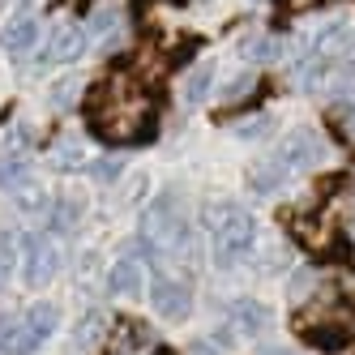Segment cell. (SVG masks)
I'll return each instance as SVG.
<instances>
[{
	"instance_id": "obj_1",
	"label": "cell",
	"mask_w": 355,
	"mask_h": 355,
	"mask_svg": "<svg viewBox=\"0 0 355 355\" xmlns=\"http://www.w3.org/2000/svg\"><path fill=\"white\" fill-rule=\"evenodd\" d=\"M321 159H325V141H321V133H313V129H295L270 159H261L257 167L248 171V189H252V193H274L291 171H300V167H317Z\"/></svg>"
},
{
	"instance_id": "obj_2",
	"label": "cell",
	"mask_w": 355,
	"mask_h": 355,
	"mask_svg": "<svg viewBox=\"0 0 355 355\" xmlns=\"http://www.w3.org/2000/svg\"><path fill=\"white\" fill-rule=\"evenodd\" d=\"M201 223H206L210 252H214L218 266H236L252 248V240H257V223H252V214L244 206H236V201H214V206H206Z\"/></svg>"
},
{
	"instance_id": "obj_3",
	"label": "cell",
	"mask_w": 355,
	"mask_h": 355,
	"mask_svg": "<svg viewBox=\"0 0 355 355\" xmlns=\"http://www.w3.org/2000/svg\"><path fill=\"white\" fill-rule=\"evenodd\" d=\"M141 240H146V248L155 252V257H163V261L189 248V218H184L180 201H175L171 193L146 206V214H141Z\"/></svg>"
},
{
	"instance_id": "obj_4",
	"label": "cell",
	"mask_w": 355,
	"mask_h": 355,
	"mask_svg": "<svg viewBox=\"0 0 355 355\" xmlns=\"http://www.w3.org/2000/svg\"><path fill=\"white\" fill-rule=\"evenodd\" d=\"M150 304L163 321H184L189 309H193V283L184 274H171V270H159L155 283H150Z\"/></svg>"
},
{
	"instance_id": "obj_5",
	"label": "cell",
	"mask_w": 355,
	"mask_h": 355,
	"mask_svg": "<svg viewBox=\"0 0 355 355\" xmlns=\"http://www.w3.org/2000/svg\"><path fill=\"white\" fill-rule=\"evenodd\" d=\"M64 266V252L52 236H31L26 240V252H21V278H26L31 287H47L52 278L60 274Z\"/></svg>"
},
{
	"instance_id": "obj_6",
	"label": "cell",
	"mask_w": 355,
	"mask_h": 355,
	"mask_svg": "<svg viewBox=\"0 0 355 355\" xmlns=\"http://www.w3.org/2000/svg\"><path fill=\"white\" fill-rule=\"evenodd\" d=\"M86 52V31L78 21H56L43 43V64H73Z\"/></svg>"
},
{
	"instance_id": "obj_7",
	"label": "cell",
	"mask_w": 355,
	"mask_h": 355,
	"mask_svg": "<svg viewBox=\"0 0 355 355\" xmlns=\"http://www.w3.org/2000/svg\"><path fill=\"white\" fill-rule=\"evenodd\" d=\"M21 325H26V343H31V351H39L47 338L56 334V325H60L56 304H31V309L21 313Z\"/></svg>"
},
{
	"instance_id": "obj_8",
	"label": "cell",
	"mask_w": 355,
	"mask_h": 355,
	"mask_svg": "<svg viewBox=\"0 0 355 355\" xmlns=\"http://www.w3.org/2000/svg\"><path fill=\"white\" fill-rule=\"evenodd\" d=\"M141 287H146V274H141V266H137L133 257H120V261L107 270V291H112V295L137 300V295H141Z\"/></svg>"
},
{
	"instance_id": "obj_9",
	"label": "cell",
	"mask_w": 355,
	"mask_h": 355,
	"mask_svg": "<svg viewBox=\"0 0 355 355\" xmlns=\"http://www.w3.org/2000/svg\"><path fill=\"white\" fill-rule=\"evenodd\" d=\"M270 321H274V313L266 309V304H257V300H236L232 304V325L240 329V334H248V338L266 334Z\"/></svg>"
},
{
	"instance_id": "obj_10",
	"label": "cell",
	"mask_w": 355,
	"mask_h": 355,
	"mask_svg": "<svg viewBox=\"0 0 355 355\" xmlns=\"http://www.w3.org/2000/svg\"><path fill=\"white\" fill-rule=\"evenodd\" d=\"M103 338H107V317H103V313H86V317L78 321V329H73L69 355H90L94 347H103Z\"/></svg>"
},
{
	"instance_id": "obj_11",
	"label": "cell",
	"mask_w": 355,
	"mask_h": 355,
	"mask_svg": "<svg viewBox=\"0 0 355 355\" xmlns=\"http://www.w3.org/2000/svg\"><path fill=\"white\" fill-rule=\"evenodd\" d=\"M35 39H39V26H35V17H17V21H9V26L0 31V47H5L9 56H21V52H31V47H35Z\"/></svg>"
},
{
	"instance_id": "obj_12",
	"label": "cell",
	"mask_w": 355,
	"mask_h": 355,
	"mask_svg": "<svg viewBox=\"0 0 355 355\" xmlns=\"http://www.w3.org/2000/svg\"><path fill=\"white\" fill-rule=\"evenodd\" d=\"M0 355H31L21 313H0Z\"/></svg>"
},
{
	"instance_id": "obj_13",
	"label": "cell",
	"mask_w": 355,
	"mask_h": 355,
	"mask_svg": "<svg viewBox=\"0 0 355 355\" xmlns=\"http://www.w3.org/2000/svg\"><path fill=\"white\" fill-rule=\"evenodd\" d=\"M304 334H309V343L321 347V351H343L347 347V329L343 325H309Z\"/></svg>"
},
{
	"instance_id": "obj_14",
	"label": "cell",
	"mask_w": 355,
	"mask_h": 355,
	"mask_svg": "<svg viewBox=\"0 0 355 355\" xmlns=\"http://www.w3.org/2000/svg\"><path fill=\"white\" fill-rule=\"evenodd\" d=\"M120 21H124L120 9H116V5H103V9H94V13H90V31H94L98 39H107V43H112V39L120 35Z\"/></svg>"
},
{
	"instance_id": "obj_15",
	"label": "cell",
	"mask_w": 355,
	"mask_h": 355,
	"mask_svg": "<svg viewBox=\"0 0 355 355\" xmlns=\"http://www.w3.org/2000/svg\"><path fill=\"white\" fill-rule=\"evenodd\" d=\"M210 82H214V69L210 64H197L189 78H184V103H201L206 90H210Z\"/></svg>"
},
{
	"instance_id": "obj_16",
	"label": "cell",
	"mask_w": 355,
	"mask_h": 355,
	"mask_svg": "<svg viewBox=\"0 0 355 355\" xmlns=\"http://www.w3.org/2000/svg\"><path fill=\"white\" fill-rule=\"evenodd\" d=\"M82 159H86V155H82V146H78V141H69V137H64V141H56V150H52V163H56L60 171L82 167Z\"/></svg>"
},
{
	"instance_id": "obj_17",
	"label": "cell",
	"mask_w": 355,
	"mask_h": 355,
	"mask_svg": "<svg viewBox=\"0 0 355 355\" xmlns=\"http://www.w3.org/2000/svg\"><path fill=\"white\" fill-rule=\"evenodd\" d=\"M116 329H120V347H124V351H137V347L150 343V329H146L141 321H120Z\"/></svg>"
},
{
	"instance_id": "obj_18",
	"label": "cell",
	"mask_w": 355,
	"mask_h": 355,
	"mask_svg": "<svg viewBox=\"0 0 355 355\" xmlns=\"http://www.w3.org/2000/svg\"><path fill=\"white\" fill-rule=\"evenodd\" d=\"M26 175H31V167L21 163V159H0V189H17V184H26Z\"/></svg>"
},
{
	"instance_id": "obj_19",
	"label": "cell",
	"mask_w": 355,
	"mask_h": 355,
	"mask_svg": "<svg viewBox=\"0 0 355 355\" xmlns=\"http://www.w3.org/2000/svg\"><path fill=\"white\" fill-rule=\"evenodd\" d=\"M82 210H86V206H82V201H78V197H60V206H56V214H52V223H56V227H73V223H78V218H82Z\"/></svg>"
},
{
	"instance_id": "obj_20",
	"label": "cell",
	"mask_w": 355,
	"mask_h": 355,
	"mask_svg": "<svg viewBox=\"0 0 355 355\" xmlns=\"http://www.w3.org/2000/svg\"><path fill=\"white\" fill-rule=\"evenodd\" d=\"M120 159H94L90 163V175H94V180H103V184H112V180H120Z\"/></svg>"
},
{
	"instance_id": "obj_21",
	"label": "cell",
	"mask_w": 355,
	"mask_h": 355,
	"mask_svg": "<svg viewBox=\"0 0 355 355\" xmlns=\"http://www.w3.org/2000/svg\"><path fill=\"white\" fill-rule=\"evenodd\" d=\"M274 52H278L274 39H248V43H244V56H248V60H266V56H274Z\"/></svg>"
},
{
	"instance_id": "obj_22",
	"label": "cell",
	"mask_w": 355,
	"mask_h": 355,
	"mask_svg": "<svg viewBox=\"0 0 355 355\" xmlns=\"http://www.w3.org/2000/svg\"><path fill=\"white\" fill-rule=\"evenodd\" d=\"M78 90H82V82H78V78H69V82H60V86L52 90V94H56V98H52V103H56V107H64V103H73V94H78Z\"/></svg>"
},
{
	"instance_id": "obj_23",
	"label": "cell",
	"mask_w": 355,
	"mask_h": 355,
	"mask_svg": "<svg viewBox=\"0 0 355 355\" xmlns=\"http://www.w3.org/2000/svg\"><path fill=\"white\" fill-rule=\"evenodd\" d=\"M261 129H270V116H252V120L236 124V133H240V137H261Z\"/></svg>"
},
{
	"instance_id": "obj_24",
	"label": "cell",
	"mask_w": 355,
	"mask_h": 355,
	"mask_svg": "<svg viewBox=\"0 0 355 355\" xmlns=\"http://www.w3.org/2000/svg\"><path fill=\"white\" fill-rule=\"evenodd\" d=\"M338 120H343V129H347V137H355V94H351L347 103L338 107Z\"/></svg>"
},
{
	"instance_id": "obj_25",
	"label": "cell",
	"mask_w": 355,
	"mask_h": 355,
	"mask_svg": "<svg viewBox=\"0 0 355 355\" xmlns=\"http://www.w3.org/2000/svg\"><path fill=\"white\" fill-rule=\"evenodd\" d=\"M244 90H252V73H244V78H236L232 86H227V98H240Z\"/></svg>"
},
{
	"instance_id": "obj_26",
	"label": "cell",
	"mask_w": 355,
	"mask_h": 355,
	"mask_svg": "<svg viewBox=\"0 0 355 355\" xmlns=\"http://www.w3.org/2000/svg\"><path fill=\"white\" fill-rule=\"evenodd\" d=\"M9 244H0V283H5V278H9Z\"/></svg>"
},
{
	"instance_id": "obj_27",
	"label": "cell",
	"mask_w": 355,
	"mask_h": 355,
	"mask_svg": "<svg viewBox=\"0 0 355 355\" xmlns=\"http://www.w3.org/2000/svg\"><path fill=\"white\" fill-rule=\"evenodd\" d=\"M189 355H223V351H218V347H210V343H193V347H189Z\"/></svg>"
},
{
	"instance_id": "obj_28",
	"label": "cell",
	"mask_w": 355,
	"mask_h": 355,
	"mask_svg": "<svg viewBox=\"0 0 355 355\" xmlns=\"http://www.w3.org/2000/svg\"><path fill=\"white\" fill-rule=\"evenodd\" d=\"M266 355H291V351H266Z\"/></svg>"
},
{
	"instance_id": "obj_29",
	"label": "cell",
	"mask_w": 355,
	"mask_h": 355,
	"mask_svg": "<svg viewBox=\"0 0 355 355\" xmlns=\"http://www.w3.org/2000/svg\"><path fill=\"white\" fill-rule=\"evenodd\" d=\"M155 355H175V351H167V347H163V351H155Z\"/></svg>"
},
{
	"instance_id": "obj_30",
	"label": "cell",
	"mask_w": 355,
	"mask_h": 355,
	"mask_svg": "<svg viewBox=\"0 0 355 355\" xmlns=\"http://www.w3.org/2000/svg\"><path fill=\"white\" fill-rule=\"evenodd\" d=\"M21 5H31V0H21Z\"/></svg>"
}]
</instances>
